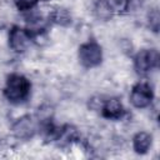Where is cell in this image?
<instances>
[{
	"label": "cell",
	"mask_w": 160,
	"mask_h": 160,
	"mask_svg": "<svg viewBox=\"0 0 160 160\" xmlns=\"http://www.w3.org/2000/svg\"><path fill=\"white\" fill-rule=\"evenodd\" d=\"M34 35L35 34L30 29L14 26L9 32V46L15 52H24L30 45Z\"/></svg>",
	"instance_id": "cell-6"
},
{
	"label": "cell",
	"mask_w": 160,
	"mask_h": 160,
	"mask_svg": "<svg viewBox=\"0 0 160 160\" xmlns=\"http://www.w3.org/2000/svg\"><path fill=\"white\" fill-rule=\"evenodd\" d=\"M105 2L110 8L111 12H118V14L125 12L130 5V0H105Z\"/></svg>",
	"instance_id": "cell-10"
},
{
	"label": "cell",
	"mask_w": 160,
	"mask_h": 160,
	"mask_svg": "<svg viewBox=\"0 0 160 160\" xmlns=\"http://www.w3.org/2000/svg\"><path fill=\"white\" fill-rule=\"evenodd\" d=\"M99 100H96V98L91 99L90 101L96 102V105H90L91 109L94 110H99L101 112V115L105 119L109 120H120L122 119V116L125 115V108L122 105V102L118 99V98H109L106 100L98 98Z\"/></svg>",
	"instance_id": "cell-2"
},
{
	"label": "cell",
	"mask_w": 160,
	"mask_h": 160,
	"mask_svg": "<svg viewBox=\"0 0 160 160\" xmlns=\"http://www.w3.org/2000/svg\"><path fill=\"white\" fill-rule=\"evenodd\" d=\"M159 65V52L155 49H142L134 58V68L136 72L144 75L156 69Z\"/></svg>",
	"instance_id": "cell-5"
},
{
	"label": "cell",
	"mask_w": 160,
	"mask_h": 160,
	"mask_svg": "<svg viewBox=\"0 0 160 160\" xmlns=\"http://www.w3.org/2000/svg\"><path fill=\"white\" fill-rule=\"evenodd\" d=\"M152 144V136L146 131L138 132L132 139L134 151L138 154H146Z\"/></svg>",
	"instance_id": "cell-8"
},
{
	"label": "cell",
	"mask_w": 160,
	"mask_h": 160,
	"mask_svg": "<svg viewBox=\"0 0 160 160\" xmlns=\"http://www.w3.org/2000/svg\"><path fill=\"white\" fill-rule=\"evenodd\" d=\"M78 56L80 64L84 68L86 69L96 68L102 61V49L95 40H89L80 45Z\"/></svg>",
	"instance_id": "cell-3"
},
{
	"label": "cell",
	"mask_w": 160,
	"mask_h": 160,
	"mask_svg": "<svg viewBox=\"0 0 160 160\" xmlns=\"http://www.w3.org/2000/svg\"><path fill=\"white\" fill-rule=\"evenodd\" d=\"M154 100V90L149 82L140 81L135 84L130 92V102L136 109H145L150 106Z\"/></svg>",
	"instance_id": "cell-4"
},
{
	"label": "cell",
	"mask_w": 160,
	"mask_h": 160,
	"mask_svg": "<svg viewBox=\"0 0 160 160\" xmlns=\"http://www.w3.org/2000/svg\"><path fill=\"white\" fill-rule=\"evenodd\" d=\"M14 2L19 10L26 11V10H31L39 2V0H14Z\"/></svg>",
	"instance_id": "cell-11"
},
{
	"label": "cell",
	"mask_w": 160,
	"mask_h": 160,
	"mask_svg": "<svg viewBox=\"0 0 160 160\" xmlns=\"http://www.w3.org/2000/svg\"><path fill=\"white\" fill-rule=\"evenodd\" d=\"M30 91L31 82L22 74L14 72L8 76L4 86V95L9 102L15 105L25 102L30 96Z\"/></svg>",
	"instance_id": "cell-1"
},
{
	"label": "cell",
	"mask_w": 160,
	"mask_h": 160,
	"mask_svg": "<svg viewBox=\"0 0 160 160\" xmlns=\"http://www.w3.org/2000/svg\"><path fill=\"white\" fill-rule=\"evenodd\" d=\"M36 130H38L36 122L34 121V119L30 115H25V116L19 118L11 128V131H12L14 136L16 139H20V140L31 139L35 135Z\"/></svg>",
	"instance_id": "cell-7"
},
{
	"label": "cell",
	"mask_w": 160,
	"mask_h": 160,
	"mask_svg": "<svg viewBox=\"0 0 160 160\" xmlns=\"http://www.w3.org/2000/svg\"><path fill=\"white\" fill-rule=\"evenodd\" d=\"M50 21L54 22V24H58V25H62V26H66L71 22V15L69 14L68 10L65 9H55L50 16H49Z\"/></svg>",
	"instance_id": "cell-9"
}]
</instances>
